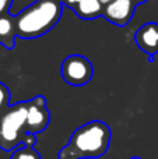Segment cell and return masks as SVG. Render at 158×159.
I'll return each mask as SVG.
<instances>
[{"mask_svg": "<svg viewBox=\"0 0 158 159\" xmlns=\"http://www.w3.org/2000/svg\"><path fill=\"white\" fill-rule=\"evenodd\" d=\"M78 2H80V0H67L69 4H78Z\"/></svg>", "mask_w": 158, "mask_h": 159, "instance_id": "4fadbf2b", "label": "cell"}, {"mask_svg": "<svg viewBox=\"0 0 158 159\" xmlns=\"http://www.w3.org/2000/svg\"><path fill=\"white\" fill-rule=\"evenodd\" d=\"M134 11L133 0H114L106 4L105 17L116 25H126L130 21Z\"/></svg>", "mask_w": 158, "mask_h": 159, "instance_id": "8992f818", "label": "cell"}, {"mask_svg": "<svg viewBox=\"0 0 158 159\" xmlns=\"http://www.w3.org/2000/svg\"><path fill=\"white\" fill-rule=\"evenodd\" d=\"M50 120L46 107V101L42 96L31 99L27 102V133L38 134L48 127Z\"/></svg>", "mask_w": 158, "mask_h": 159, "instance_id": "5b68a950", "label": "cell"}, {"mask_svg": "<svg viewBox=\"0 0 158 159\" xmlns=\"http://www.w3.org/2000/svg\"><path fill=\"white\" fill-rule=\"evenodd\" d=\"M60 14L62 6L58 0H39L17 17V34L22 38H35L42 35L59 21Z\"/></svg>", "mask_w": 158, "mask_h": 159, "instance_id": "7a4b0ae2", "label": "cell"}, {"mask_svg": "<svg viewBox=\"0 0 158 159\" xmlns=\"http://www.w3.org/2000/svg\"><path fill=\"white\" fill-rule=\"evenodd\" d=\"M129 159H142L140 157H132V158H129Z\"/></svg>", "mask_w": 158, "mask_h": 159, "instance_id": "9a60e30c", "label": "cell"}, {"mask_svg": "<svg viewBox=\"0 0 158 159\" xmlns=\"http://www.w3.org/2000/svg\"><path fill=\"white\" fill-rule=\"evenodd\" d=\"M8 2H10V0H0V14H2L3 11L6 10V7H7Z\"/></svg>", "mask_w": 158, "mask_h": 159, "instance_id": "7c38bea8", "label": "cell"}, {"mask_svg": "<svg viewBox=\"0 0 158 159\" xmlns=\"http://www.w3.org/2000/svg\"><path fill=\"white\" fill-rule=\"evenodd\" d=\"M13 22L6 17H0V42L7 45L8 48L13 46Z\"/></svg>", "mask_w": 158, "mask_h": 159, "instance_id": "9c48e42d", "label": "cell"}, {"mask_svg": "<svg viewBox=\"0 0 158 159\" xmlns=\"http://www.w3.org/2000/svg\"><path fill=\"white\" fill-rule=\"evenodd\" d=\"M101 6L102 3L100 0H80L76 11L83 18H92L101 13Z\"/></svg>", "mask_w": 158, "mask_h": 159, "instance_id": "ba28073f", "label": "cell"}, {"mask_svg": "<svg viewBox=\"0 0 158 159\" xmlns=\"http://www.w3.org/2000/svg\"><path fill=\"white\" fill-rule=\"evenodd\" d=\"M111 144V129L100 120L78 127L69 143L59 151V159H95L106 154Z\"/></svg>", "mask_w": 158, "mask_h": 159, "instance_id": "6da1fadb", "label": "cell"}, {"mask_svg": "<svg viewBox=\"0 0 158 159\" xmlns=\"http://www.w3.org/2000/svg\"><path fill=\"white\" fill-rule=\"evenodd\" d=\"M101 3H102V4H109V3L111 2H114V0H100Z\"/></svg>", "mask_w": 158, "mask_h": 159, "instance_id": "5bb4252c", "label": "cell"}, {"mask_svg": "<svg viewBox=\"0 0 158 159\" xmlns=\"http://www.w3.org/2000/svg\"><path fill=\"white\" fill-rule=\"evenodd\" d=\"M27 102L8 107L0 116V148L13 151L27 137Z\"/></svg>", "mask_w": 158, "mask_h": 159, "instance_id": "3957f363", "label": "cell"}, {"mask_svg": "<svg viewBox=\"0 0 158 159\" xmlns=\"http://www.w3.org/2000/svg\"><path fill=\"white\" fill-rule=\"evenodd\" d=\"M136 42L144 52L150 55L158 52V25L153 22L143 25L136 34Z\"/></svg>", "mask_w": 158, "mask_h": 159, "instance_id": "52a82bcc", "label": "cell"}, {"mask_svg": "<svg viewBox=\"0 0 158 159\" xmlns=\"http://www.w3.org/2000/svg\"><path fill=\"white\" fill-rule=\"evenodd\" d=\"M11 159H42L39 152L36 149H34V147H27L21 145L18 149L14 151V154L11 155Z\"/></svg>", "mask_w": 158, "mask_h": 159, "instance_id": "30bf717a", "label": "cell"}, {"mask_svg": "<svg viewBox=\"0 0 158 159\" xmlns=\"http://www.w3.org/2000/svg\"><path fill=\"white\" fill-rule=\"evenodd\" d=\"M8 99H10V93L6 85L0 82V116L8 109Z\"/></svg>", "mask_w": 158, "mask_h": 159, "instance_id": "8fae6325", "label": "cell"}, {"mask_svg": "<svg viewBox=\"0 0 158 159\" xmlns=\"http://www.w3.org/2000/svg\"><path fill=\"white\" fill-rule=\"evenodd\" d=\"M133 2H144V0H133Z\"/></svg>", "mask_w": 158, "mask_h": 159, "instance_id": "2e32d148", "label": "cell"}, {"mask_svg": "<svg viewBox=\"0 0 158 159\" xmlns=\"http://www.w3.org/2000/svg\"><path fill=\"white\" fill-rule=\"evenodd\" d=\"M62 77L67 84L74 87L87 84L92 77L91 61L80 55L69 56L62 64Z\"/></svg>", "mask_w": 158, "mask_h": 159, "instance_id": "277c9868", "label": "cell"}]
</instances>
